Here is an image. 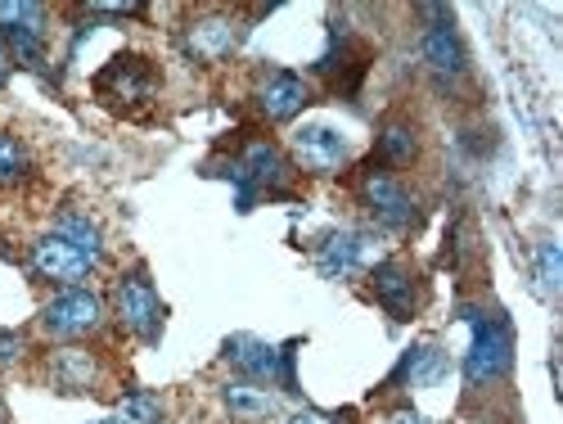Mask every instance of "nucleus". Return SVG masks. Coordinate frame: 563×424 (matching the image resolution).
<instances>
[{"label": "nucleus", "mask_w": 563, "mask_h": 424, "mask_svg": "<svg viewBox=\"0 0 563 424\" xmlns=\"http://www.w3.org/2000/svg\"><path fill=\"white\" fill-rule=\"evenodd\" d=\"M225 406L240 420H266L275 411V393H266L257 384H225Z\"/></svg>", "instance_id": "17"}, {"label": "nucleus", "mask_w": 563, "mask_h": 424, "mask_svg": "<svg viewBox=\"0 0 563 424\" xmlns=\"http://www.w3.org/2000/svg\"><path fill=\"white\" fill-rule=\"evenodd\" d=\"M464 316H468V325H474V348H468V357H464V370H468L474 384H492L509 370V352H514L509 325L500 316H483L474 307H468Z\"/></svg>", "instance_id": "3"}, {"label": "nucleus", "mask_w": 563, "mask_h": 424, "mask_svg": "<svg viewBox=\"0 0 563 424\" xmlns=\"http://www.w3.org/2000/svg\"><path fill=\"white\" fill-rule=\"evenodd\" d=\"M424 19H433V23L424 28V36H419V51H424L429 68L442 73V77L464 73V51H460V36H455V28H451V10L424 6Z\"/></svg>", "instance_id": "11"}, {"label": "nucleus", "mask_w": 563, "mask_h": 424, "mask_svg": "<svg viewBox=\"0 0 563 424\" xmlns=\"http://www.w3.org/2000/svg\"><path fill=\"white\" fill-rule=\"evenodd\" d=\"M90 380H96V361H90L81 348H68V352L55 357V384H59V389L81 393Z\"/></svg>", "instance_id": "18"}, {"label": "nucleus", "mask_w": 563, "mask_h": 424, "mask_svg": "<svg viewBox=\"0 0 563 424\" xmlns=\"http://www.w3.org/2000/svg\"><path fill=\"white\" fill-rule=\"evenodd\" d=\"M154 90H158V73L150 68V59H140V55H118L96 77V96L109 109H140V105L154 100Z\"/></svg>", "instance_id": "2"}, {"label": "nucleus", "mask_w": 563, "mask_h": 424, "mask_svg": "<svg viewBox=\"0 0 563 424\" xmlns=\"http://www.w3.org/2000/svg\"><path fill=\"white\" fill-rule=\"evenodd\" d=\"M163 420V402L154 393H131L118 406V424H158Z\"/></svg>", "instance_id": "19"}, {"label": "nucleus", "mask_w": 563, "mask_h": 424, "mask_svg": "<svg viewBox=\"0 0 563 424\" xmlns=\"http://www.w3.org/2000/svg\"><path fill=\"white\" fill-rule=\"evenodd\" d=\"M374 298H379L388 307V316L406 320L419 303L415 294V275L401 267V262H384V267H374Z\"/></svg>", "instance_id": "13"}, {"label": "nucleus", "mask_w": 563, "mask_h": 424, "mask_svg": "<svg viewBox=\"0 0 563 424\" xmlns=\"http://www.w3.org/2000/svg\"><path fill=\"white\" fill-rule=\"evenodd\" d=\"M100 320H104V307H100L96 294H86V290H68L41 312V325L51 329L55 339L90 335V329H100Z\"/></svg>", "instance_id": "6"}, {"label": "nucleus", "mask_w": 563, "mask_h": 424, "mask_svg": "<svg viewBox=\"0 0 563 424\" xmlns=\"http://www.w3.org/2000/svg\"><path fill=\"white\" fill-rule=\"evenodd\" d=\"M361 195H365L369 213L379 217L388 230H406L415 221V199H410V191H406V185L393 172H369L361 181Z\"/></svg>", "instance_id": "9"}, {"label": "nucleus", "mask_w": 563, "mask_h": 424, "mask_svg": "<svg viewBox=\"0 0 563 424\" xmlns=\"http://www.w3.org/2000/svg\"><path fill=\"white\" fill-rule=\"evenodd\" d=\"M294 154H298V163H302L307 172H339V167L347 163L352 145H347V135H343L339 127H330V122H307V127L294 131Z\"/></svg>", "instance_id": "5"}, {"label": "nucleus", "mask_w": 563, "mask_h": 424, "mask_svg": "<svg viewBox=\"0 0 563 424\" xmlns=\"http://www.w3.org/2000/svg\"><path fill=\"white\" fill-rule=\"evenodd\" d=\"M365 262H369V235L361 230H330L316 244V267L330 280H352L356 271H365Z\"/></svg>", "instance_id": "10"}, {"label": "nucleus", "mask_w": 563, "mask_h": 424, "mask_svg": "<svg viewBox=\"0 0 563 424\" xmlns=\"http://www.w3.org/2000/svg\"><path fill=\"white\" fill-rule=\"evenodd\" d=\"M388 424H429V420H424V415H415V411H397Z\"/></svg>", "instance_id": "25"}, {"label": "nucleus", "mask_w": 563, "mask_h": 424, "mask_svg": "<svg viewBox=\"0 0 563 424\" xmlns=\"http://www.w3.org/2000/svg\"><path fill=\"white\" fill-rule=\"evenodd\" d=\"M100 262V230L96 221H86L77 213L59 217V226L51 235H41L36 249H32V267L55 280V285H73V280L90 275Z\"/></svg>", "instance_id": "1"}, {"label": "nucleus", "mask_w": 563, "mask_h": 424, "mask_svg": "<svg viewBox=\"0 0 563 424\" xmlns=\"http://www.w3.org/2000/svg\"><path fill=\"white\" fill-rule=\"evenodd\" d=\"M257 105H262L266 118L285 122V118L302 113V105H307V81L294 77V73H271V77L262 81V90H257Z\"/></svg>", "instance_id": "14"}, {"label": "nucleus", "mask_w": 563, "mask_h": 424, "mask_svg": "<svg viewBox=\"0 0 563 424\" xmlns=\"http://www.w3.org/2000/svg\"><path fill=\"white\" fill-rule=\"evenodd\" d=\"M397 374H401V380H410L415 389H429V384H438L442 374H446V352H442V348H433V344L410 348Z\"/></svg>", "instance_id": "16"}, {"label": "nucleus", "mask_w": 563, "mask_h": 424, "mask_svg": "<svg viewBox=\"0 0 563 424\" xmlns=\"http://www.w3.org/2000/svg\"><path fill=\"white\" fill-rule=\"evenodd\" d=\"M185 45L199 55V59H225L234 51V23L230 19H203L190 28Z\"/></svg>", "instance_id": "15"}, {"label": "nucleus", "mask_w": 563, "mask_h": 424, "mask_svg": "<svg viewBox=\"0 0 563 424\" xmlns=\"http://www.w3.org/2000/svg\"><path fill=\"white\" fill-rule=\"evenodd\" d=\"M379 154H384L388 163H410V159H415V131H410V127H388V131L379 135Z\"/></svg>", "instance_id": "21"}, {"label": "nucleus", "mask_w": 563, "mask_h": 424, "mask_svg": "<svg viewBox=\"0 0 563 424\" xmlns=\"http://www.w3.org/2000/svg\"><path fill=\"white\" fill-rule=\"evenodd\" d=\"M96 424H118V420H96Z\"/></svg>", "instance_id": "27"}, {"label": "nucleus", "mask_w": 563, "mask_h": 424, "mask_svg": "<svg viewBox=\"0 0 563 424\" xmlns=\"http://www.w3.org/2000/svg\"><path fill=\"white\" fill-rule=\"evenodd\" d=\"M537 267H541V285L554 294V290H559V244H554V240H550V244H541Z\"/></svg>", "instance_id": "22"}, {"label": "nucleus", "mask_w": 563, "mask_h": 424, "mask_svg": "<svg viewBox=\"0 0 563 424\" xmlns=\"http://www.w3.org/2000/svg\"><path fill=\"white\" fill-rule=\"evenodd\" d=\"M0 28H5L14 55L27 68H41L45 59V10L32 0H0Z\"/></svg>", "instance_id": "4"}, {"label": "nucleus", "mask_w": 563, "mask_h": 424, "mask_svg": "<svg viewBox=\"0 0 563 424\" xmlns=\"http://www.w3.org/2000/svg\"><path fill=\"white\" fill-rule=\"evenodd\" d=\"M27 176V150L19 145L14 135L0 131V185H14Z\"/></svg>", "instance_id": "20"}, {"label": "nucleus", "mask_w": 563, "mask_h": 424, "mask_svg": "<svg viewBox=\"0 0 563 424\" xmlns=\"http://www.w3.org/2000/svg\"><path fill=\"white\" fill-rule=\"evenodd\" d=\"M113 307H118V316H122V325L131 329V335H140V339L158 335L163 303H158V294H154V285L145 275H126L118 285V294H113Z\"/></svg>", "instance_id": "7"}, {"label": "nucleus", "mask_w": 563, "mask_h": 424, "mask_svg": "<svg viewBox=\"0 0 563 424\" xmlns=\"http://www.w3.org/2000/svg\"><path fill=\"white\" fill-rule=\"evenodd\" d=\"M230 176L240 185V208H249L257 199V191H275L279 181H285V159H279L275 145H249L240 163H230Z\"/></svg>", "instance_id": "8"}, {"label": "nucleus", "mask_w": 563, "mask_h": 424, "mask_svg": "<svg viewBox=\"0 0 563 424\" xmlns=\"http://www.w3.org/2000/svg\"><path fill=\"white\" fill-rule=\"evenodd\" d=\"M225 357L244 374H253V380H275V374H285L289 380V352H279V348H271V344H262L253 335H234L225 344Z\"/></svg>", "instance_id": "12"}, {"label": "nucleus", "mask_w": 563, "mask_h": 424, "mask_svg": "<svg viewBox=\"0 0 563 424\" xmlns=\"http://www.w3.org/2000/svg\"><path fill=\"white\" fill-rule=\"evenodd\" d=\"M23 357V339L19 335H0V366H10Z\"/></svg>", "instance_id": "23"}, {"label": "nucleus", "mask_w": 563, "mask_h": 424, "mask_svg": "<svg viewBox=\"0 0 563 424\" xmlns=\"http://www.w3.org/2000/svg\"><path fill=\"white\" fill-rule=\"evenodd\" d=\"M5 68H10V64H5V45H0V81H5Z\"/></svg>", "instance_id": "26"}, {"label": "nucleus", "mask_w": 563, "mask_h": 424, "mask_svg": "<svg viewBox=\"0 0 563 424\" xmlns=\"http://www.w3.org/2000/svg\"><path fill=\"white\" fill-rule=\"evenodd\" d=\"M289 424H334L330 415H316V411H302V415H294Z\"/></svg>", "instance_id": "24"}]
</instances>
